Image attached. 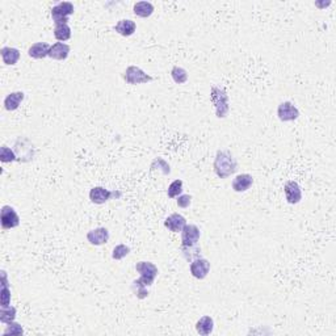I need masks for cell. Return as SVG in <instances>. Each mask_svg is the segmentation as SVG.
Returning <instances> with one entry per match:
<instances>
[{"instance_id":"4316f807","label":"cell","mask_w":336,"mask_h":336,"mask_svg":"<svg viewBox=\"0 0 336 336\" xmlns=\"http://www.w3.org/2000/svg\"><path fill=\"white\" fill-rule=\"evenodd\" d=\"M151 171H160V172L163 173V175H170L171 173V167L170 164L167 163L166 160L163 158H155L153 160V163L150 166Z\"/></svg>"},{"instance_id":"f546056e","label":"cell","mask_w":336,"mask_h":336,"mask_svg":"<svg viewBox=\"0 0 336 336\" xmlns=\"http://www.w3.org/2000/svg\"><path fill=\"white\" fill-rule=\"evenodd\" d=\"M130 253V247L126 246V244H117V246L113 248V252H112V259L115 260H122L124 257H126Z\"/></svg>"},{"instance_id":"44dd1931","label":"cell","mask_w":336,"mask_h":336,"mask_svg":"<svg viewBox=\"0 0 336 336\" xmlns=\"http://www.w3.org/2000/svg\"><path fill=\"white\" fill-rule=\"evenodd\" d=\"M133 12L138 18L147 19L154 14V6L150 2H137L133 7Z\"/></svg>"},{"instance_id":"8fae6325","label":"cell","mask_w":336,"mask_h":336,"mask_svg":"<svg viewBox=\"0 0 336 336\" xmlns=\"http://www.w3.org/2000/svg\"><path fill=\"white\" fill-rule=\"evenodd\" d=\"M201 232L196 225H185L181 231V246H194L200 240Z\"/></svg>"},{"instance_id":"277c9868","label":"cell","mask_w":336,"mask_h":336,"mask_svg":"<svg viewBox=\"0 0 336 336\" xmlns=\"http://www.w3.org/2000/svg\"><path fill=\"white\" fill-rule=\"evenodd\" d=\"M122 78L128 84L132 86H137V84H146L153 82L154 78L145 73L142 69H139L138 66H129L125 70V73L122 74Z\"/></svg>"},{"instance_id":"d6986e66","label":"cell","mask_w":336,"mask_h":336,"mask_svg":"<svg viewBox=\"0 0 336 336\" xmlns=\"http://www.w3.org/2000/svg\"><path fill=\"white\" fill-rule=\"evenodd\" d=\"M52 46L46 42H36L28 49V56L33 59H44L49 57Z\"/></svg>"},{"instance_id":"1f68e13d","label":"cell","mask_w":336,"mask_h":336,"mask_svg":"<svg viewBox=\"0 0 336 336\" xmlns=\"http://www.w3.org/2000/svg\"><path fill=\"white\" fill-rule=\"evenodd\" d=\"M11 305V289L8 284H2V290H0V306L6 307Z\"/></svg>"},{"instance_id":"83f0119b","label":"cell","mask_w":336,"mask_h":336,"mask_svg":"<svg viewBox=\"0 0 336 336\" xmlns=\"http://www.w3.org/2000/svg\"><path fill=\"white\" fill-rule=\"evenodd\" d=\"M183 180L181 179H176L175 181L170 184V187L167 189V196L170 198H177L183 193Z\"/></svg>"},{"instance_id":"484cf974","label":"cell","mask_w":336,"mask_h":336,"mask_svg":"<svg viewBox=\"0 0 336 336\" xmlns=\"http://www.w3.org/2000/svg\"><path fill=\"white\" fill-rule=\"evenodd\" d=\"M130 288H132V291L134 293V295L138 298V299H145V298L149 297L150 293L149 290H147V286L143 285L139 280L133 281V284Z\"/></svg>"},{"instance_id":"52a82bcc","label":"cell","mask_w":336,"mask_h":336,"mask_svg":"<svg viewBox=\"0 0 336 336\" xmlns=\"http://www.w3.org/2000/svg\"><path fill=\"white\" fill-rule=\"evenodd\" d=\"M0 223L4 230H11L20 225V217L15 208L10 205H4L0 210Z\"/></svg>"},{"instance_id":"d6a6232c","label":"cell","mask_w":336,"mask_h":336,"mask_svg":"<svg viewBox=\"0 0 336 336\" xmlns=\"http://www.w3.org/2000/svg\"><path fill=\"white\" fill-rule=\"evenodd\" d=\"M176 204L179 208L187 209L191 206L192 204V196L191 194H180L176 200Z\"/></svg>"},{"instance_id":"603a6c76","label":"cell","mask_w":336,"mask_h":336,"mask_svg":"<svg viewBox=\"0 0 336 336\" xmlns=\"http://www.w3.org/2000/svg\"><path fill=\"white\" fill-rule=\"evenodd\" d=\"M54 37L59 42H65L71 39V28L69 24H56L54 27Z\"/></svg>"},{"instance_id":"9c48e42d","label":"cell","mask_w":336,"mask_h":336,"mask_svg":"<svg viewBox=\"0 0 336 336\" xmlns=\"http://www.w3.org/2000/svg\"><path fill=\"white\" fill-rule=\"evenodd\" d=\"M284 192H285V198H286L288 204L297 205L301 202L302 189L297 181H294V180L286 181L284 185Z\"/></svg>"},{"instance_id":"f1b7e54d","label":"cell","mask_w":336,"mask_h":336,"mask_svg":"<svg viewBox=\"0 0 336 336\" xmlns=\"http://www.w3.org/2000/svg\"><path fill=\"white\" fill-rule=\"evenodd\" d=\"M0 160L3 163H12L15 160H18V156L12 149H10L7 146H2L0 147Z\"/></svg>"},{"instance_id":"ba28073f","label":"cell","mask_w":336,"mask_h":336,"mask_svg":"<svg viewBox=\"0 0 336 336\" xmlns=\"http://www.w3.org/2000/svg\"><path fill=\"white\" fill-rule=\"evenodd\" d=\"M277 116L280 121L282 122H291L295 121L299 117V111L293 103L290 101H284L281 103L277 108Z\"/></svg>"},{"instance_id":"2e32d148","label":"cell","mask_w":336,"mask_h":336,"mask_svg":"<svg viewBox=\"0 0 336 336\" xmlns=\"http://www.w3.org/2000/svg\"><path fill=\"white\" fill-rule=\"evenodd\" d=\"M0 56H2L4 65H7V66H15V65L20 61L21 53L20 50L16 48L4 46V48L0 49Z\"/></svg>"},{"instance_id":"5bb4252c","label":"cell","mask_w":336,"mask_h":336,"mask_svg":"<svg viewBox=\"0 0 336 336\" xmlns=\"http://www.w3.org/2000/svg\"><path fill=\"white\" fill-rule=\"evenodd\" d=\"M185 225H187V219L179 213H173L164 219V227L172 232H181Z\"/></svg>"},{"instance_id":"4fadbf2b","label":"cell","mask_w":336,"mask_h":336,"mask_svg":"<svg viewBox=\"0 0 336 336\" xmlns=\"http://www.w3.org/2000/svg\"><path fill=\"white\" fill-rule=\"evenodd\" d=\"M253 184V177L250 173H240L238 176H235V179L232 180V191L236 192V193H242V192L248 191Z\"/></svg>"},{"instance_id":"8992f818","label":"cell","mask_w":336,"mask_h":336,"mask_svg":"<svg viewBox=\"0 0 336 336\" xmlns=\"http://www.w3.org/2000/svg\"><path fill=\"white\" fill-rule=\"evenodd\" d=\"M121 191H109L104 187H94L90 191V200L96 205H103L112 198H121Z\"/></svg>"},{"instance_id":"cb8c5ba5","label":"cell","mask_w":336,"mask_h":336,"mask_svg":"<svg viewBox=\"0 0 336 336\" xmlns=\"http://www.w3.org/2000/svg\"><path fill=\"white\" fill-rule=\"evenodd\" d=\"M16 307L14 306H6V307H0V322L4 324H8L11 322H15L16 319Z\"/></svg>"},{"instance_id":"5b68a950","label":"cell","mask_w":336,"mask_h":336,"mask_svg":"<svg viewBox=\"0 0 336 336\" xmlns=\"http://www.w3.org/2000/svg\"><path fill=\"white\" fill-rule=\"evenodd\" d=\"M75 12V7L70 2H61L52 8V19L54 24H67L69 18Z\"/></svg>"},{"instance_id":"3957f363","label":"cell","mask_w":336,"mask_h":336,"mask_svg":"<svg viewBox=\"0 0 336 336\" xmlns=\"http://www.w3.org/2000/svg\"><path fill=\"white\" fill-rule=\"evenodd\" d=\"M135 270L139 273L138 280L143 285H146L147 288L154 284L156 276L159 273L158 267L154 263H150V261H139V263H137L135 264Z\"/></svg>"},{"instance_id":"ffe728a7","label":"cell","mask_w":336,"mask_h":336,"mask_svg":"<svg viewBox=\"0 0 336 336\" xmlns=\"http://www.w3.org/2000/svg\"><path fill=\"white\" fill-rule=\"evenodd\" d=\"M214 329V320L209 315H205L200 318L196 323V331L201 336H208Z\"/></svg>"},{"instance_id":"7402d4cb","label":"cell","mask_w":336,"mask_h":336,"mask_svg":"<svg viewBox=\"0 0 336 336\" xmlns=\"http://www.w3.org/2000/svg\"><path fill=\"white\" fill-rule=\"evenodd\" d=\"M180 251L184 259L189 263H192L193 260L198 259V257H201V247L198 246V243L194 246H181Z\"/></svg>"},{"instance_id":"6da1fadb","label":"cell","mask_w":336,"mask_h":336,"mask_svg":"<svg viewBox=\"0 0 336 336\" xmlns=\"http://www.w3.org/2000/svg\"><path fill=\"white\" fill-rule=\"evenodd\" d=\"M213 168L219 179H227L236 172L238 162L229 150H218L215 154Z\"/></svg>"},{"instance_id":"30bf717a","label":"cell","mask_w":336,"mask_h":336,"mask_svg":"<svg viewBox=\"0 0 336 336\" xmlns=\"http://www.w3.org/2000/svg\"><path fill=\"white\" fill-rule=\"evenodd\" d=\"M191 274L197 280H204L210 272V261L204 257H198L191 263Z\"/></svg>"},{"instance_id":"4dcf8cb0","label":"cell","mask_w":336,"mask_h":336,"mask_svg":"<svg viewBox=\"0 0 336 336\" xmlns=\"http://www.w3.org/2000/svg\"><path fill=\"white\" fill-rule=\"evenodd\" d=\"M23 333H24V329H23L21 324H19V323H16V322L8 323L6 329L3 331V336H8V335L19 336V335H23Z\"/></svg>"},{"instance_id":"e0dca14e","label":"cell","mask_w":336,"mask_h":336,"mask_svg":"<svg viewBox=\"0 0 336 336\" xmlns=\"http://www.w3.org/2000/svg\"><path fill=\"white\" fill-rule=\"evenodd\" d=\"M115 31L122 37H130L137 31V24L130 19H122L115 25Z\"/></svg>"},{"instance_id":"d4e9b609","label":"cell","mask_w":336,"mask_h":336,"mask_svg":"<svg viewBox=\"0 0 336 336\" xmlns=\"http://www.w3.org/2000/svg\"><path fill=\"white\" fill-rule=\"evenodd\" d=\"M171 77L176 84H184L188 80V71L180 66H173L171 70Z\"/></svg>"},{"instance_id":"9a60e30c","label":"cell","mask_w":336,"mask_h":336,"mask_svg":"<svg viewBox=\"0 0 336 336\" xmlns=\"http://www.w3.org/2000/svg\"><path fill=\"white\" fill-rule=\"evenodd\" d=\"M70 50H71V48L65 42H56L50 48L49 58L54 59V61H65L69 57Z\"/></svg>"},{"instance_id":"ac0fdd59","label":"cell","mask_w":336,"mask_h":336,"mask_svg":"<svg viewBox=\"0 0 336 336\" xmlns=\"http://www.w3.org/2000/svg\"><path fill=\"white\" fill-rule=\"evenodd\" d=\"M25 94L18 91V92H11L10 95H7V97L4 99V108L7 109L8 112H14L16 109H19V107L21 105V103L24 101Z\"/></svg>"},{"instance_id":"7a4b0ae2","label":"cell","mask_w":336,"mask_h":336,"mask_svg":"<svg viewBox=\"0 0 336 336\" xmlns=\"http://www.w3.org/2000/svg\"><path fill=\"white\" fill-rule=\"evenodd\" d=\"M210 101L214 105L215 116L226 118L230 112V99L226 90L221 86H213L210 90Z\"/></svg>"},{"instance_id":"7c38bea8","label":"cell","mask_w":336,"mask_h":336,"mask_svg":"<svg viewBox=\"0 0 336 336\" xmlns=\"http://www.w3.org/2000/svg\"><path fill=\"white\" fill-rule=\"evenodd\" d=\"M87 240L92 246H103L107 244L109 240V230L107 227H97V229L91 230L87 234Z\"/></svg>"}]
</instances>
